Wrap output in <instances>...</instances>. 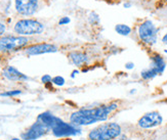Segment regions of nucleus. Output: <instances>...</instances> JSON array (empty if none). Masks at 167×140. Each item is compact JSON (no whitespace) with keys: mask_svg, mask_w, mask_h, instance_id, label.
Listing matches in <instances>:
<instances>
[{"mask_svg":"<svg viewBox=\"0 0 167 140\" xmlns=\"http://www.w3.org/2000/svg\"><path fill=\"white\" fill-rule=\"evenodd\" d=\"M130 6H131V4H130V3H124V7H130Z\"/></svg>","mask_w":167,"mask_h":140,"instance_id":"27","label":"nucleus"},{"mask_svg":"<svg viewBox=\"0 0 167 140\" xmlns=\"http://www.w3.org/2000/svg\"><path fill=\"white\" fill-rule=\"evenodd\" d=\"M150 66H152L158 73V75H162L165 71L166 62L161 55L158 54V53H155L151 57V65H150Z\"/></svg>","mask_w":167,"mask_h":140,"instance_id":"12","label":"nucleus"},{"mask_svg":"<svg viewBox=\"0 0 167 140\" xmlns=\"http://www.w3.org/2000/svg\"><path fill=\"white\" fill-rule=\"evenodd\" d=\"M125 68L127 70H132L133 68H134V64L131 62H127V64L125 65Z\"/></svg>","mask_w":167,"mask_h":140,"instance_id":"23","label":"nucleus"},{"mask_svg":"<svg viewBox=\"0 0 167 140\" xmlns=\"http://www.w3.org/2000/svg\"><path fill=\"white\" fill-rule=\"evenodd\" d=\"M13 31L19 34V36L39 35L44 31V26L36 19H24L15 23Z\"/></svg>","mask_w":167,"mask_h":140,"instance_id":"3","label":"nucleus"},{"mask_svg":"<svg viewBox=\"0 0 167 140\" xmlns=\"http://www.w3.org/2000/svg\"><path fill=\"white\" fill-rule=\"evenodd\" d=\"M20 94H22L21 90H11V91H6V92L1 93L0 96H3V97H9V96H18Z\"/></svg>","mask_w":167,"mask_h":140,"instance_id":"18","label":"nucleus"},{"mask_svg":"<svg viewBox=\"0 0 167 140\" xmlns=\"http://www.w3.org/2000/svg\"><path fill=\"white\" fill-rule=\"evenodd\" d=\"M5 25L3 24V23L0 22V38L2 37V35L4 34V32H5Z\"/></svg>","mask_w":167,"mask_h":140,"instance_id":"22","label":"nucleus"},{"mask_svg":"<svg viewBox=\"0 0 167 140\" xmlns=\"http://www.w3.org/2000/svg\"><path fill=\"white\" fill-rule=\"evenodd\" d=\"M162 43H163V44L167 45V32H166V34L162 37Z\"/></svg>","mask_w":167,"mask_h":140,"instance_id":"24","label":"nucleus"},{"mask_svg":"<svg viewBox=\"0 0 167 140\" xmlns=\"http://www.w3.org/2000/svg\"><path fill=\"white\" fill-rule=\"evenodd\" d=\"M121 134V127L117 123H106L89 133L90 140H112Z\"/></svg>","mask_w":167,"mask_h":140,"instance_id":"2","label":"nucleus"},{"mask_svg":"<svg viewBox=\"0 0 167 140\" xmlns=\"http://www.w3.org/2000/svg\"><path fill=\"white\" fill-rule=\"evenodd\" d=\"M164 1H167V0H164Z\"/></svg>","mask_w":167,"mask_h":140,"instance_id":"29","label":"nucleus"},{"mask_svg":"<svg viewBox=\"0 0 167 140\" xmlns=\"http://www.w3.org/2000/svg\"><path fill=\"white\" fill-rule=\"evenodd\" d=\"M70 22H71V19H70V18H68V16H63V18L59 19V25H61V26H63V25H68Z\"/></svg>","mask_w":167,"mask_h":140,"instance_id":"20","label":"nucleus"},{"mask_svg":"<svg viewBox=\"0 0 167 140\" xmlns=\"http://www.w3.org/2000/svg\"><path fill=\"white\" fill-rule=\"evenodd\" d=\"M77 74H79V71H77V70L73 71V73H72V78H75V76L77 75Z\"/></svg>","mask_w":167,"mask_h":140,"instance_id":"25","label":"nucleus"},{"mask_svg":"<svg viewBox=\"0 0 167 140\" xmlns=\"http://www.w3.org/2000/svg\"><path fill=\"white\" fill-rule=\"evenodd\" d=\"M162 122H163V118L158 112H147L146 115H143L138 120V125L143 129H150L161 125Z\"/></svg>","mask_w":167,"mask_h":140,"instance_id":"8","label":"nucleus"},{"mask_svg":"<svg viewBox=\"0 0 167 140\" xmlns=\"http://www.w3.org/2000/svg\"><path fill=\"white\" fill-rule=\"evenodd\" d=\"M51 131L55 137H68V136H75L81 133V130L77 126L73 125L71 123L70 124L66 123L59 118L56 119V122Z\"/></svg>","mask_w":167,"mask_h":140,"instance_id":"6","label":"nucleus"},{"mask_svg":"<svg viewBox=\"0 0 167 140\" xmlns=\"http://www.w3.org/2000/svg\"><path fill=\"white\" fill-rule=\"evenodd\" d=\"M11 140H21V139H19V138H15H15H11Z\"/></svg>","mask_w":167,"mask_h":140,"instance_id":"28","label":"nucleus"},{"mask_svg":"<svg viewBox=\"0 0 167 140\" xmlns=\"http://www.w3.org/2000/svg\"><path fill=\"white\" fill-rule=\"evenodd\" d=\"M88 22L92 25H96L99 23V16L98 15V13H95L94 11L90 12L88 15Z\"/></svg>","mask_w":167,"mask_h":140,"instance_id":"17","label":"nucleus"},{"mask_svg":"<svg viewBox=\"0 0 167 140\" xmlns=\"http://www.w3.org/2000/svg\"><path fill=\"white\" fill-rule=\"evenodd\" d=\"M69 57L72 61L73 64H74L75 66H81L86 65L88 62V59H89L88 55L86 54L85 52H82V51L70 52Z\"/></svg>","mask_w":167,"mask_h":140,"instance_id":"13","label":"nucleus"},{"mask_svg":"<svg viewBox=\"0 0 167 140\" xmlns=\"http://www.w3.org/2000/svg\"><path fill=\"white\" fill-rule=\"evenodd\" d=\"M3 76L5 77L6 79L9 80V81L12 82H23V81H27L29 80V77L26 76L25 74H23L16 70L15 68H13L11 66H8L3 70Z\"/></svg>","mask_w":167,"mask_h":140,"instance_id":"11","label":"nucleus"},{"mask_svg":"<svg viewBox=\"0 0 167 140\" xmlns=\"http://www.w3.org/2000/svg\"><path fill=\"white\" fill-rule=\"evenodd\" d=\"M156 76H158V73H157L155 70L152 68V66H149V68H147V69H143V71L141 72L142 79L146 80V81L154 79Z\"/></svg>","mask_w":167,"mask_h":140,"instance_id":"16","label":"nucleus"},{"mask_svg":"<svg viewBox=\"0 0 167 140\" xmlns=\"http://www.w3.org/2000/svg\"><path fill=\"white\" fill-rule=\"evenodd\" d=\"M56 117L53 116L52 114L48 112H42V114H40L37 118V121L41 122L42 124H44L46 127H48L49 129H52V127L55 126V122H56Z\"/></svg>","mask_w":167,"mask_h":140,"instance_id":"14","label":"nucleus"},{"mask_svg":"<svg viewBox=\"0 0 167 140\" xmlns=\"http://www.w3.org/2000/svg\"><path fill=\"white\" fill-rule=\"evenodd\" d=\"M117 108V103H110L108 105H101L93 108H82L73 112L70 117V122L77 127L92 125L96 122H103Z\"/></svg>","mask_w":167,"mask_h":140,"instance_id":"1","label":"nucleus"},{"mask_svg":"<svg viewBox=\"0 0 167 140\" xmlns=\"http://www.w3.org/2000/svg\"><path fill=\"white\" fill-rule=\"evenodd\" d=\"M120 140H131V139H129V138L126 137V136L123 135V136H121V138H120Z\"/></svg>","mask_w":167,"mask_h":140,"instance_id":"26","label":"nucleus"},{"mask_svg":"<svg viewBox=\"0 0 167 140\" xmlns=\"http://www.w3.org/2000/svg\"><path fill=\"white\" fill-rule=\"evenodd\" d=\"M15 11L22 15H33L39 7L38 0H15Z\"/></svg>","mask_w":167,"mask_h":140,"instance_id":"7","label":"nucleus"},{"mask_svg":"<svg viewBox=\"0 0 167 140\" xmlns=\"http://www.w3.org/2000/svg\"><path fill=\"white\" fill-rule=\"evenodd\" d=\"M65 79L63 78L62 76H55V78H52V80H51V83H53L55 85H56V86H63L65 84Z\"/></svg>","mask_w":167,"mask_h":140,"instance_id":"19","label":"nucleus"},{"mask_svg":"<svg viewBox=\"0 0 167 140\" xmlns=\"http://www.w3.org/2000/svg\"><path fill=\"white\" fill-rule=\"evenodd\" d=\"M115 31L121 36H129L132 33V29L126 24H118L115 26Z\"/></svg>","mask_w":167,"mask_h":140,"instance_id":"15","label":"nucleus"},{"mask_svg":"<svg viewBox=\"0 0 167 140\" xmlns=\"http://www.w3.org/2000/svg\"><path fill=\"white\" fill-rule=\"evenodd\" d=\"M29 43L26 36H4L0 38V51L12 52L24 48Z\"/></svg>","mask_w":167,"mask_h":140,"instance_id":"5","label":"nucleus"},{"mask_svg":"<svg viewBox=\"0 0 167 140\" xmlns=\"http://www.w3.org/2000/svg\"><path fill=\"white\" fill-rule=\"evenodd\" d=\"M51 80H52V78H51V77L49 76V75H44V76H42L41 82L44 83V84H46V83H51Z\"/></svg>","mask_w":167,"mask_h":140,"instance_id":"21","label":"nucleus"},{"mask_svg":"<svg viewBox=\"0 0 167 140\" xmlns=\"http://www.w3.org/2000/svg\"><path fill=\"white\" fill-rule=\"evenodd\" d=\"M48 127H46L44 124H42L41 122L37 121L34 123L31 127H30L25 133L22 134V139L24 140H36L40 137H42L43 135H45L46 133L49 131Z\"/></svg>","mask_w":167,"mask_h":140,"instance_id":"9","label":"nucleus"},{"mask_svg":"<svg viewBox=\"0 0 167 140\" xmlns=\"http://www.w3.org/2000/svg\"><path fill=\"white\" fill-rule=\"evenodd\" d=\"M58 51V47L49 43H39L32 46H29L26 49V53L28 55H39L44 53H53Z\"/></svg>","mask_w":167,"mask_h":140,"instance_id":"10","label":"nucleus"},{"mask_svg":"<svg viewBox=\"0 0 167 140\" xmlns=\"http://www.w3.org/2000/svg\"><path fill=\"white\" fill-rule=\"evenodd\" d=\"M138 36L139 40L146 45H155L158 40V28L150 19L143 22L138 28Z\"/></svg>","mask_w":167,"mask_h":140,"instance_id":"4","label":"nucleus"}]
</instances>
